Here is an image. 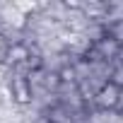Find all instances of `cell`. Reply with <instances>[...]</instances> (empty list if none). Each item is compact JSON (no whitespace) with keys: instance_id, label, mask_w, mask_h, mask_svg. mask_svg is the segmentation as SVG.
Returning a JSON list of instances; mask_svg holds the SVG:
<instances>
[{"instance_id":"277c9868","label":"cell","mask_w":123,"mask_h":123,"mask_svg":"<svg viewBox=\"0 0 123 123\" xmlns=\"http://www.w3.org/2000/svg\"><path fill=\"white\" fill-rule=\"evenodd\" d=\"M7 48H10V41L5 39V34L0 31V65H5V55H7Z\"/></svg>"},{"instance_id":"7a4b0ae2","label":"cell","mask_w":123,"mask_h":123,"mask_svg":"<svg viewBox=\"0 0 123 123\" xmlns=\"http://www.w3.org/2000/svg\"><path fill=\"white\" fill-rule=\"evenodd\" d=\"M121 92H123V87H121V85H116L113 80L104 82V85L94 92V97H92L94 109H97V111H116V113H118Z\"/></svg>"},{"instance_id":"5b68a950","label":"cell","mask_w":123,"mask_h":123,"mask_svg":"<svg viewBox=\"0 0 123 123\" xmlns=\"http://www.w3.org/2000/svg\"><path fill=\"white\" fill-rule=\"evenodd\" d=\"M118 113H123V92H121V104H118Z\"/></svg>"},{"instance_id":"3957f363","label":"cell","mask_w":123,"mask_h":123,"mask_svg":"<svg viewBox=\"0 0 123 123\" xmlns=\"http://www.w3.org/2000/svg\"><path fill=\"white\" fill-rule=\"evenodd\" d=\"M31 58H34V53H31L27 41H12L7 48V55H5V65L12 68V73H17V68L31 65Z\"/></svg>"},{"instance_id":"6da1fadb","label":"cell","mask_w":123,"mask_h":123,"mask_svg":"<svg viewBox=\"0 0 123 123\" xmlns=\"http://www.w3.org/2000/svg\"><path fill=\"white\" fill-rule=\"evenodd\" d=\"M7 92H10L12 101L19 104V106H29L34 101V85H31L27 73H19V70L12 73L10 82H7Z\"/></svg>"},{"instance_id":"8992f818","label":"cell","mask_w":123,"mask_h":123,"mask_svg":"<svg viewBox=\"0 0 123 123\" xmlns=\"http://www.w3.org/2000/svg\"><path fill=\"white\" fill-rule=\"evenodd\" d=\"M118 123H123V113H118Z\"/></svg>"}]
</instances>
